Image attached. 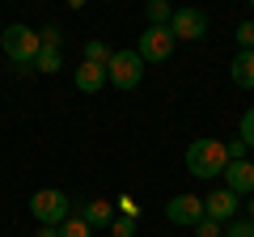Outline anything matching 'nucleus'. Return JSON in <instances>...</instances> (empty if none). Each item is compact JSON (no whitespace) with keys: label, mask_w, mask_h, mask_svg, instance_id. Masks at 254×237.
<instances>
[{"label":"nucleus","mask_w":254,"mask_h":237,"mask_svg":"<svg viewBox=\"0 0 254 237\" xmlns=\"http://www.w3.org/2000/svg\"><path fill=\"white\" fill-rule=\"evenodd\" d=\"M34 237H60V229H47V225H38V233Z\"/></svg>","instance_id":"obj_25"},{"label":"nucleus","mask_w":254,"mask_h":237,"mask_svg":"<svg viewBox=\"0 0 254 237\" xmlns=\"http://www.w3.org/2000/svg\"><path fill=\"white\" fill-rule=\"evenodd\" d=\"M144 59H140V51H115L110 55V64H106V81L115 85V89H136L140 81H144Z\"/></svg>","instance_id":"obj_4"},{"label":"nucleus","mask_w":254,"mask_h":237,"mask_svg":"<svg viewBox=\"0 0 254 237\" xmlns=\"http://www.w3.org/2000/svg\"><path fill=\"white\" fill-rule=\"evenodd\" d=\"M72 81H76V89H81V93H98L102 85H106V68H98V64H81Z\"/></svg>","instance_id":"obj_12"},{"label":"nucleus","mask_w":254,"mask_h":237,"mask_svg":"<svg viewBox=\"0 0 254 237\" xmlns=\"http://www.w3.org/2000/svg\"><path fill=\"white\" fill-rule=\"evenodd\" d=\"M237 140H242L246 148H254V106L242 115V123H237Z\"/></svg>","instance_id":"obj_17"},{"label":"nucleus","mask_w":254,"mask_h":237,"mask_svg":"<svg viewBox=\"0 0 254 237\" xmlns=\"http://www.w3.org/2000/svg\"><path fill=\"white\" fill-rule=\"evenodd\" d=\"M174 43H178V38L170 34V26H148L144 34H140V59H144V64H165V59H170L174 55Z\"/></svg>","instance_id":"obj_5"},{"label":"nucleus","mask_w":254,"mask_h":237,"mask_svg":"<svg viewBox=\"0 0 254 237\" xmlns=\"http://www.w3.org/2000/svg\"><path fill=\"white\" fill-rule=\"evenodd\" d=\"M187 174L190 178H220V174L229 170V148L220 144V140H212V136H203V140H190L187 144Z\"/></svg>","instance_id":"obj_1"},{"label":"nucleus","mask_w":254,"mask_h":237,"mask_svg":"<svg viewBox=\"0 0 254 237\" xmlns=\"http://www.w3.org/2000/svg\"><path fill=\"white\" fill-rule=\"evenodd\" d=\"M229 148V161H246V144L242 140H233V144H225Z\"/></svg>","instance_id":"obj_24"},{"label":"nucleus","mask_w":254,"mask_h":237,"mask_svg":"<svg viewBox=\"0 0 254 237\" xmlns=\"http://www.w3.org/2000/svg\"><path fill=\"white\" fill-rule=\"evenodd\" d=\"M170 21H174L170 0H148V26H170Z\"/></svg>","instance_id":"obj_14"},{"label":"nucleus","mask_w":254,"mask_h":237,"mask_svg":"<svg viewBox=\"0 0 254 237\" xmlns=\"http://www.w3.org/2000/svg\"><path fill=\"white\" fill-rule=\"evenodd\" d=\"M246 208H250V220H254V195H250V203H246Z\"/></svg>","instance_id":"obj_26"},{"label":"nucleus","mask_w":254,"mask_h":237,"mask_svg":"<svg viewBox=\"0 0 254 237\" xmlns=\"http://www.w3.org/2000/svg\"><path fill=\"white\" fill-rule=\"evenodd\" d=\"M38 38H43V47H55V51L64 47V34H60V26H43V30H38Z\"/></svg>","instance_id":"obj_21"},{"label":"nucleus","mask_w":254,"mask_h":237,"mask_svg":"<svg viewBox=\"0 0 254 237\" xmlns=\"http://www.w3.org/2000/svg\"><path fill=\"white\" fill-rule=\"evenodd\" d=\"M115 212H119V216H136V199H131V195H119V199H115Z\"/></svg>","instance_id":"obj_23"},{"label":"nucleus","mask_w":254,"mask_h":237,"mask_svg":"<svg viewBox=\"0 0 254 237\" xmlns=\"http://www.w3.org/2000/svg\"><path fill=\"white\" fill-rule=\"evenodd\" d=\"M165 220H170V225L195 229L203 220V199H199V195H174V199L165 203Z\"/></svg>","instance_id":"obj_7"},{"label":"nucleus","mask_w":254,"mask_h":237,"mask_svg":"<svg viewBox=\"0 0 254 237\" xmlns=\"http://www.w3.org/2000/svg\"><path fill=\"white\" fill-rule=\"evenodd\" d=\"M195 233H199V237H225V225H216V220L203 216L199 225H195Z\"/></svg>","instance_id":"obj_22"},{"label":"nucleus","mask_w":254,"mask_h":237,"mask_svg":"<svg viewBox=\"0 0 254 237\" xmlns=\"http://www.w3.org/2000/svg\"><path fill=\"white\" fill-rule=\"evenodd\" d=\"M229 76L237 89H254V51H237L229 59Z\"/></svg>","instance_id":"obj_10"},{"label":"nucleus","mask_w":254,"mask_h":237,"mask_svg":"<svg viewBox=\"0 0 254 237\" xmlns=\"http://www.w3.org/2000/svg\"><path fill=\"white\" fill-rule=\"evenodd\" d=\"M81 220H85L89 229H102V225H110V220H115V199H93V203H85Z\"/></svg>","instance_id":"obj_11"},{"label":"nucleus","mask_w":254,"mask_h":237,"mask_svg":"<svg viewBox=\"0 0 254 237\" xmlns=\"http://www.w3.org/2000/svg\"><path fill=\"white\" fill-rule=\"evenodd\" d=\"M225 237H254V220H229Z\"/></svg>","instance_id":"obj_19"},{"label":"nucleus","mask_w":254,"mask_h":237,"mask_svg":"<svg viewBox=\"0 0 254 237\" xmlns=\"http://www.w3.org/2000/svg\"><path fill=\"white\" fill-rule=\"evenodd\" d=\"M60 68H64V55L55 51V47H43L38 59H34V72H60Z\"/></svg>","instance_id":"obj_15"},{"label":"nucleus","mask_w":254,"mask_h":237,"mask_svg":"<svg viewBox=\"0 0 254 237\" xmlns=\"http://www.w3.org/2000/svg\"><path fill=\"white\" fill-rule=\"evenodd\" d=\"M110 237H136V216H115L110 220Z\"/></svg>","instance_id":"obj_18"},{"label":"nucleus","mask_w":254,"mask_h":237,"mask_svg":"<svg viewBox=\"0 0 254 237\" xmlns=\"http://www.w3.org/2000/svg\"><path fill=\"white\" fill-rule=\"evenodd\" d=\"M237 43H242V51H254V17L237 26Z\"/></svg>","instance_id":"obj_20"},{"label":"nucleus","mask_w":254,"mask_h":237,"mask_svg":"<svg viewBox=\"0 0 254 237\" xmlns=\"http://www.w3.org/2000/svg\"><path fill=\"white\" fill-rule=\"evenodd\" d=\"M68 195L60 191V186H43V191H34L30 195V216L38 220V225H47V229H60L64 220H68Z\"/></svg>","instance_id":"obj_3"},{"label":"nucleus","mask_w":254,"mask_h":237,"mask_svg":"<svg viewBox=\"0 0 254 237\" xmlns=\"http://www.w3.org/2000/svg\"><path fill=\"white\" fill-rule=\"evenodd\" d=\"M110 55H115V51H110V47L102 43V38H89V43H85V64L106 68V64H110Z\"/></svg>","instance_id":"obj_13"},{"label":"nucleus","mask_w":254,"mask_h":237,"mask_svg":"<svg viewBox=\"0 0 254 237\" xmlns=\"http://www.w3.org/2000/svg\"><path fill=\"white\" fill-rule=\"evenodd\" d=\"M233 212H237V195L225 191V186H216V191L203 199V216L216 220V225H229V220H233Z\"/></svg>","instance_id":"obj_8"},{"label":"nucleus","mask_w":254,"mask_h":237,"mask_svg":"<svg viewBox=\"0 0 254 237\" xmlns=\"http://www.w3.org/2000/svg\"><path fill=\"white\" fill-rule=\"evenodd\" d=\"M60 237H93V229L85 225L81 216H68V220L60 225Z\"/></svg>","instance_id":"obj_16"},{"label":"nucleus","mask_w":254,"mask_h":237,"mask_svg":"<svg viewBox=\"0 0 254 237\" xmlns=\"http://www.w3.org/2000/svg\"><path fill=\"white\" fill-rule=\"evenodd\" d=\"M0 47H4V55H9L17 68H34L38 51H43V38H38V30L21 26V21H13V26L0 30Z\"/></svg>","instance_id":"obj_2"},{"label":"nucleus","mask_w":254,"mask_h":237,"mask_svg":"<svg viewBox=\"0 0 254 237\" xmlns=\"http://www.w3.org/2000/svg\"><path fill=\"white\" fill-rule=\"evenodd\" d=\"M170 34L174 38H187V43H199L208 34V13L203 9H174V21H170Z\"/></svg>","instance_id":"obj_6"},{"label":"nucleus","mask_w":254,"mask_h":237,"mask_svg":"<svg viewBox=\"0 0 254 237\" xmlns=\"http://www.w3.org/2000/svg\"><path fill=\"white\" fill-rule=\"evenodd\" d=\"M225 191H233L237 199H242V195H254V165H250V161H229V170H225Z\"/></svg>","instance_id":"obj_9"},{"label":"nucleus","mask_w":254,"mask_h":237,"mask_svg":"<svg viewBox=\"0 0 254 237\" xmlns=\"http://www.w3.org/2000/svg\"><path fill=\"white\" fill-rule=\"evenodd\" d=\"M250 9H254V0H250Z\"/></svg>","instance_id":"obj_27"}]
</instances>
